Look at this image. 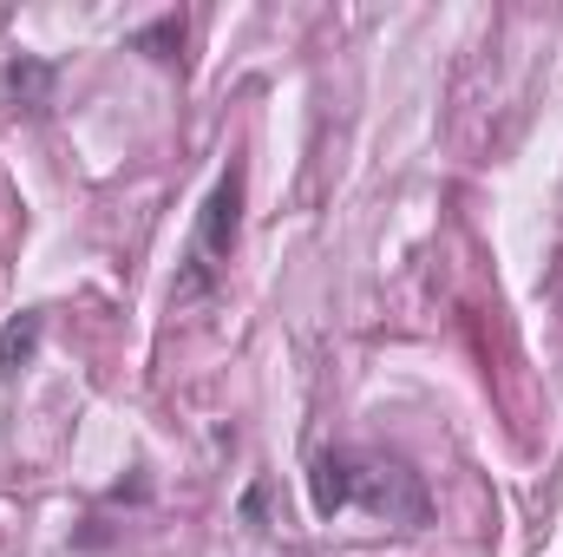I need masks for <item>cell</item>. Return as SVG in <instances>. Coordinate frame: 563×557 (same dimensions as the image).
<instances>
[{
  "label": "cell",
  "instance_id": "obj_5",
  "mask_svg": "<svg viewBox=\"0 0 563 557\" xmlns=\"http://www.w3.org/2000/svg\"><path fill=\"white\" fill-rule=\"evenodd\" d=\"M139 46H144V53H157V59H170L164 46H184V20H177V13H164L157 26H144V33H139Z\"/></svg>",
  "mask_w": 563,
  "mask_h": 557
},
{
  "label": "cell",
  "instance_id": "obj_4",
  "mask_svg": "<svg viewBox=\"0 0 563 557\" xmlns=\"http://www.w3.org/2000/svg\"><path fill=\"white\" fill-rule=\"evenodd\" d=\"M40 328H46L40 308H20V315L0 328V374H20V368L40 354Z\"/></svg>",
  "mask_w": 563,
  "mask_h": 557
},
{
  "label": "cell",
  "instance_id": "obj_3",
  "mask_svg": "<svg viewBox=\"0 0 563 557\" xmlns=\"http://www.w3.org/2000/svg\"><path fill=\"white\" fill-rule=\"evenodd\" d=\"M7 92H13L26 112H46V106H53V66L33 59V53H20V59L7 66Z\"/></svg>",
  "mask_w": 563,
  "mask_h": 557
},
{
  "label": "cell",
  "instance_id": "obj_2",
  "mask_svg": "<svg viewBox=\"0 0 563 557\" xmlns=\"http://www.w3.org/2000/svg\"><path fill=\"white\" fill-rule=\"evenodd\" d=\"M236 237H243V157H230V171L217 177V190L203 197L197 210V237L184 250V276H177V302H197L210 295L223 263L236 256Z\"/></svg>",
  "mask_w": 563,
  "mask_h": 557
},
{
  "label": "cell",
  "instance_id": "obj_1",
  "mask_svg": "<svg viewBox=\"0 0 563 557\" xmlns=\"http://www.w3.org/2000/svg\"><path fill=\"white\" fill-rule=\"evenodd\" d=\"M308 499L321 518L361 505L387 525H426V485L413 466L380 459V452H321L308 472Z\"/></svg>",
  "mask_w": 563,
  "mask_h": 557
}]
</instances>
